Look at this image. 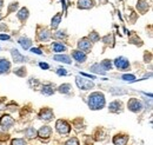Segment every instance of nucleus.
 <instances>
[{"mask_svg":"<svg viewBox=\"0 0 153 145\" xmlns=\"http://www.w3.org/2000/svg\"><path fill=\"white\" fill-rule=\"evenodd\" d=\"M88 106L91 110H100L105 106V97L101 92H93L88 96Z\"/></svg>","mask_w":153,"mask_h":145,"instance_id":"nucleus-1","label":"nucleus"},{"mask_svg":"<svg viewBox=\"0 0 153 145\" xmlns=\"http://www.w3.org/2000/svg\"><path fill=\"white\" fill-rule=\"evenodd\" d=\"M76 83L80 90H90V89L94 87L93 81H91V80H88V79H85V78H82V77H76Z\"/></svg>","mask_w":153,"mask_h":145,"instance_id":"nucleus-2","label":"nucleus"},{"mask_svg":"<svg viewBox=\"0 0 153 145\" xmlns=\"http://www.w3.org/2000/svg\"><path fill=\"white\" fill-rule=\"evenodd\" d=\"M56 129H57V131L60 135H67V133H70V131H71L70 124H68L66 120H62V119L57 120V123H56Z\"/></svg>","mask_w":153,"mask_h":145,"instance_id":"nucleus-3","label":"nucleus"},{"mask_svg":"<svg viewBox=\"0 0 153 145\" xmlns=\"http://www.w3.org/2000/svg\"><path fill=\"white\" fill-rule=\"evenodd\" d=\"M114 65L118 70H120V71H126V70L130 67V61H128V59L125 58V57H118V58H115Z\"/></svg>","mask_w":153,"mask_h":145,"instance_id":"nucleus-4","label":"nucleus"},{"mask_svg":"<svg viewBox=\"0 0 153 145\" xmlns=\"http://www.w3.org/2000/svg\"><path fill=\"white\" fill-rule=\"evenodd\" d=\"M127 108L130 111H132V112H140L141 110H143V104H141V102L140 100H138L137 98H131L130 100H128V103H127Z\"/></svg>","mask_w":153,"mask_h":145,"instance_id":"nucleus-5","label":"nucleus"},{"mask_svg":"<svg viewBox=\"0 0 153 145\" xmlns=\"http://www.w3.org/2000/svg\"><path fill=\"white\" fill-rule=\"evenodd\" d=\"M78 47L80 49L79 51H81V52H84V53H87V52H90L91 49H92V43H91L87 38H82V39H80V40L78 41Z\"/></svg>","mask_w":153,"mask_h":145,"instance_id":"nucleus-6","label":"nucleus"},{"mask_svg":"<svg viewBox=\"0 0 153 145\" xmlns=\"http://www.w3.org/2000/svg\"><path fill=\"white\" fill-rule=\"evenodd\" d=\"M13 125H14V119H13L10 114H4V116H1V118H0V126L2 127V129L7 130V129L12 127Z\"/></svg>","mask_w":153,"mask_h":145,"instance_id":"nucleus-7","label":"nucleus"},{"mask_svg":"<svg viewBox=\"0 0 153 145\" xmlns=\"http://www.w3.org/2000/svg\"><path fill=\"white\" fill-rule=\"evenodd\" d=\"M53 111L51 109H48V108H45V109H42L40 111V113H39V117H40V119H44V120H46V122H48V120H51L52 118H53Z\"/></svg>","mask_w":153,"mask_h":145,"instance_id":"nucleus-8","label":"nucleus"},{"mask_svg":"<svg viewBox=\"0 0 153 145\" xmlns=\"http://www.w3.org/2000/svg\"><path fill=\"white\" fill-rule=\"evenodd\" d=\"M127 142H128L127 135H117L113 137V144L114 145H126Z\"/></svg>","mask_w":153,"mask_h":145,"instance_id":"nucleus-9","label":"nucleus"},{"mask_svg":"<svg viewBox=\"0 0 153 145\" xmlns=\"http://www.w3.org/2000/svg\"><path fill=\"white\" fill-rule=\"evenodd\" d=\"M121 108H123V103L119 102V100H114L108 106V110L113 113H118V112H121Z\"/></svg>","mask_w":153,"mask_h":145,"instance_id":"nucleus-10","label":"nucleus"},{"mask_svg":"<svg viewBox=\"0 0 153 145\" xmlns=\"http://www.w3.org/2000/svg\"><path fill=\"white\" fill-rule=\"evenodd\" d=\"M51 133H52V129L50 126H42L38 131V136L41 137L42 139H44V138H45V139L48 138V137L51 136Z\"/></svg>","mask_w":153,"mask_h":145,"instance_id":"nucleus-11","label":"nucleus"},{"mask_svg":"<svg viewBox=\"0 0 153 145\" xmlns=\"http://www.w3.org/2000/svg\"><path fill=\"white\" fill-rule=\"evenodd\" d=\"M11 69V63L7 59H0V74L7 73Z\"/></svg>","mask_w":153,"mask_h":145,"instance_id":"nucleus-12","label":"nucleus"},{"mask_svg":"<svg viewBox=\"0 0 153 145\" xmlns=\"http://www.w3.org/2000/svg\"><path fill=\"white\" fill-rule=\"evenodd\" d=\"M72 55H73V58L76 59L78 63H84V61L86 60V53H84V52H81V51H79V50L73 51V52H72Z\"/></svg>","mask_w":153,"mask_h":145,"instance_id":"nucleus-13","label":"nucleus"},{"mask_svg":"<svg viewBox=\"0 0 153 145\" xmlns=\"http://www.w3.org/2000/svg\"><path fill=\"white\" fill-rule=\"evenodd\" d=\"M93 6V0H79L78 1V7L82 10H88Z\"/></svg>","mask_w":153,"mask_h":145,"instance_id":"nucleus-14","label":"nucleus"},{"mask_svg":"<svg viewBox=\"0 0 153 145\" xmlns=\"http://www.w3.org/2000/svg\"><path fill=\"white\" fill-rule=\"evenodd\" d=\"M11 53H12L13 60H14L16 63H22V61H25V58H24V55H20V52L18 51V50L13 49V50L11 51Z\"/></svg>","mask_w":153,"mask_h":145,"instance_id":"nucleus-15","label":"nucleus"},{"mask_svg":"<svg viewBox=\"0 0 153 145\" xmlns=\"http://www.w3.org/2000/svg\"><path fill=\"white\" fill-rule=\"evenodd\" d=\"M54 86L52 84H47V85H44L42 86V90H41V93L45 94V96H51L54 93Z\"/></svg>","mask_w":153,"mask_h":145,"instance_id":"nucleus-16","label":"nucleus"},{"mask_svg":"<svg viewBox=\"0 0 153 145\" xmlns=\"http://www.w3.org/2000/svg\"><path fill=\"white\" fill-rule=\"evenodd\" d=\"M50 38H51V33L48 30H42L38 32V39L40 41H47Z\"/></svg>","mask_w":153,"mask_h":145,"instance_id":"nucleus-17","label":"nucleus"},{"mask_svg":"<svg viewBox=\"0 0 153 145\" xmlns=\"http://www.w3.org/2000/svg\"><path fill=\"white\" fill-rule=\"evenodd\" d=\"M17 16H18V19H19L20 21H26L27 18H28V10L26 7H22L19 12H18Z\"/></svg>","mask_w":153,"mask_h":145,"instance_id":"nucleus-18","label":"nucleus"},{"mask_svg":"<svg viewBox=\"0 0 153 145\" xmlns=\"http://www.w3.org/2000/svg\"><path fill=\"white\" fill-rule=\"evenodd\" d=\"M19 44L21 45V47H22V49L28 50V49L31 47V45H32V41H31V39L22 37V38H20L19 39Z\"/></svg>","mask_w":153,"mask_h":145,"instance_id":"nucleus-19","label":"nucleus"},{"mask_svg":"<svg viewBox=\"0 0 153 145\" xmlns=\"http://www.w3.org/2000/svg\"><path fill=\"white\" fill-rule=\"evenodd\" d=\"M52 49H53V51H54V52H57V53H60V52L66 51V46H65V45H62L61 43H53Z\"/></svg>","mask_w":153,"mask_h":145,"instance_id":"nucleus-20","label":"nucleus"},{"mask_svg":"<svg viewBox=\"0 0 153 145\" xmlns=\"http://www.w3.org/2000/svg\"><path fill=\"white\" fill-rule=\"evenodd\" d=\"M37 130L34 129V127H28V129H26L25 130V136L27 137V138H34V137H37Z\"/></svg>","mask_w":153,"mask_h":145,"instance_id":"nucleus-21","label":"nucleus"},{"mask_svg":"<svg viewBox=\"0 0 153 145\" xmlns=\"http://www.w3.org/2000/svg\"><path fill=\"white\" fill-rule=\"evenodd\" d=\"M54 60L65 63V64H71V58L68 55H54Z\"/></svg>","mask_w":153,"mask_h":145,"instance_id":"nucleus-22","label":"nucleus"},{"mask_svg":"<svg viewBox=\"0 0 153 145\" xmlns=\"http://www.w3.org/2000/svg\"><path fill=\"white\" fill-rule=\"evenodd\" d=\"M60 20H61V13H58L56 14L53 19H52V24H51V26L53 27V28H57L58 26H59V24H60Z\"/></svg>","mask_w":153,"mask_h":145,"instance_id":"nucleus-23","label":"nucleus"},{"mask_svg":"<svg viewBox=\"0 0 153 145\" xmlns=\"http://www.w3.org/2000/svg\"><path fill=\"white\" fill-rule=\"evenodd\" d=\"M91 71L94 73H99V74H105V71H104V69L101 67L100 64H94V65L91 67Z\"/></svg>","mask_w":153,"mask_h":145,"instance_id":"nucleus-24","label":"nucleus"},{"mask_svg":"<svg viewBox=\"0 0 153 145\" xmlns=\"http://www.w3.org/2000/svg\"><path fill=\"white\" fill-rule=\"evenodd\" d=\"M71 89H72V86H71L70 84H62V85L59 86L58 91H59L60 93H68V92L71 91Z\"/></svg>","mask_w":153,"mask_h":145,"instance_id":"nucleus-25","label":"nucleus"},{"mask_svg":"<svg viewBox=\"0 0 153 145\" xmlns=\"http://www.w3.org/2000/svg\"><path fill=\"white\" fill-rule=\"evenodd\" d=\"M100 65H101V67L104 69V71H107V70H111V69H112V63H111L108 59L102 60Z\"/></svg>","mask_w":153,"mask_h":145,"instance_id":"nucleus-26","label":"nucleus"},{"mask_svg":"<svg viewBox=\"0 0 153 145\" xmlns=\"http://www.w3.org/2000/svg\"><path fill=\"white\" fill-rule=\"evenodd\" d=\"M11 145H27V143H26V141L22 139V138H16V139L12 141Z\"/></svg>","mask_w":153,"mask_h":145,"instance_id":"nucleus-27","label":"nucleus"},{"mask_svg":"<svg viewBox=\"0 0 153 145\" xmlns=\"http://www.w3.org/2000/svg\"><path fill=\"white\" fill-rule=\"evenodd\" d=\"M99 39H100V37H99V34H98L97 32H94V31H93V32H91V34H90V39H88L91 43H92V41H93V43L99 41Z\"/></svg>","mask_w":153,"mask_h":145,"instance_id":"nucleus-28","label":"nucleus"},{"mask_svg":"<svg viewBox=\"0 0 153 145\" xmlns=\"http://www.w3.org/2000/svg\"><path fill=\"white\" fill-rule=\"evenodd\" d=\"M14 73L17 75H19V77H25L26 75V69L25 67H19V69L14 70Z\"/></svg>","mask_w":153,"mask_h":145,"instance_id":"nucleus-29","label":"nucleus"},{"mask_svg":"<svg viewBox=\"0 0 153 145\" xmlns=\"http://www.w3.org/2000/svg\"><path fill=\"white\" fill-rule=\"evenodd\" d=\"M65 145H79V141L76 139V137H73V138H71V139H68Z\"/></svg>","mask_w":153,"mask_h":145,"instance_id":"nucleus-30","label":"nucleus"},{"mask_svg":"<svg viewBox=\"0 0 153 145\" xmlns=\"http://www.w3.org/2000/svg\"><path fill=\"white\" fill-rule=\"evenodd\" d=\"M123 79L126 80V81H133L134 79H135V77H134L133 74H124L123 75Z\"/></svg>","mask_w":153,"mask_h":145,"instance_id":"nucleus-31","label":"nucleus"},{"mask_svg":"<svg viewBox=\"0 0 153 145\" xmlns=\"http://www.w3.org/2000/svg\"><path fill=\"white\" fill-rule=\"evenodd\" d=\"M102 40H104V43H106V44H111V46L113 45V37L112 36H106Z\"/></svg>","mask_w":153,"mask_h":145,"instance_id":"nucleus-32","label":"nucleus"},{"mask_svg":"<svg viewBox=\"0 0 153 145\" xmlns=\"http://www.w3.org/2000/svg\"><path fill=\"white\" fill-rule=\"evenodd\" d=\"M18 8V2H12L11 6L8 7V13H12L13 11H16Z\"/></svg>","mask_w":153,"mask_h":145,"instance_id":"nucleus-33","label":"nucleus"},{"mask_svg":"<svg viewBox=\"0 0 153 145\" xmlns=\"http://www.w3.org/2000/svg\"><path fill=\"white\" fill-rule=\"evenodd\" d=\"M57 73L59 74V75H66V74H67V72H66L65 69H58Z\"/></svg>","mask_w":153,"mask_h":145,"instance_id":"nucleus-34","label":"nucleus"},{"mask_svg":"<svg viewBox=\"0 0 153 145\" xmlns=\"http://www.w3.org/2000/svg\"><path fill=\"white\" fill-rule=\"evenodd\" d=\"M39 66H40L41 69H44V70H48V69H50V65H48V64H46V63H40V64H39Z\"/></svg>","mask_w":153,"mask_h":145,"instance_id":"nucleus-35","label":"nucleus"},{"mask_svg":"<svg viewBox=\"0 0 153 145\" xmlns=\"http://www.w3.org/2000/svg\"><path fill=\"white\" fill-rule=\"evenodd\" d=\"M31 51H32L33 53H37V55H42V52H41L39 49H37V47H33V49H31Z\"/></svg>","mask_w":153,"mask_h":145,"instance_id":"nucleus-36","label":"nucleus"},{"mask_svg":"<svg viewBox=\"0 0 153 145\" xmlns=\"http://www.w3.org/2000/svg\"><path fill=\"white\" fill-rule=\"evenodd\" d=\"M0 40H10V36H7V34H0Z\"/></svg>","mask_w":153,"mask_h":145,"instance_id":"nucleus-37","label":"nucleus"},{"mask_svg":"<svg viewBox=\"0 0 153 145\" xmlns=\"http://www.w3.org/2000/svg\"><path fill=\"white\" fill-rule=\"evenodd\" d=\"M5 108H6V105L4 104V102H2V100H0V111H2Z\"/></svg>","mask_w":153,"mask_h":145,"instance_id":"nucleus-38","label":"nucleus"},{"mask_svg":"<svg viewBox=\"0 0 153 145\" xmlns=\"http://www.w3.org/2000/svg\"><path fill=\"white\" fill-rule=\"evenodd\" d=\"M56 37H58V38H65V33H56Z\"/></svg>","mask_w":153,"mask_h":145,"instance_id":"nucleus-39","label":"nucleus"},{"mask_svg":"<svg viewBox=\"0 0 153 145\" xmlns=\"http://www.w3.org/2000/svg\"><path fill=\"white\" fill-rule=\"evenodd\" d=\"M2 2H4V0H0V8L2 7Z\"/></svg>","mask_w":153,"mask_h":145,"instance_id":"nucleus-40","label":"nucleus"},{"mask_svg":"<svg viewBox=\"0 0 153 145\" xmlns=\"http://www.w3.org/2000/svg\"><path fill=\"white\" fill-rule=\"evenodd\" d=\"M1 18H2V16H1V14H0V20H1Z\"/></svg>","mask_w":153,"mask_h":145,"instance_id":"nucleus-41","label":"nucleus"}]
</instances>
